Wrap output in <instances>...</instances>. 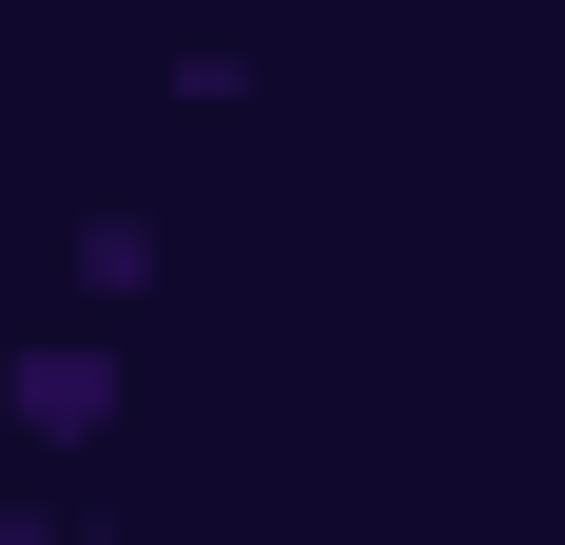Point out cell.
<instances>
[{"instance_id":"6da1fadb","label":"cell","mask_w":565,"mask_h":545,"mask_svg":"<svg viewBox=\"0 0 565 545\" xmlns=\"http://www.w3.org/2000/svg\"><path fill=\"white\" fill-rule=\"evenodd\" d=\"M0 545H58V526H20V506H0Z\"/></svg>"}]
</instances>
